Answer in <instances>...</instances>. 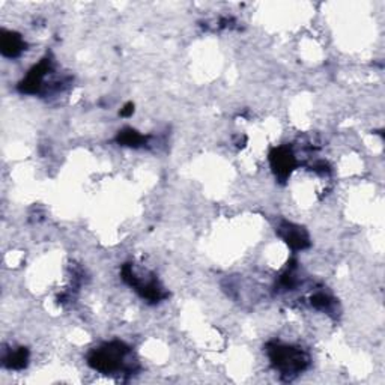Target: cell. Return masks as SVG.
Returning a JSON list of instances; mask_svg holds the SVG:
<instances>
[{"label":"cell","mask_w":385,"mask_h":385,"mask_svg":"<svg viewBox=\"0 0 385 385\" xmlns=\"http://www.w3.org/2000/svg\"><path fill=\"white\" fill-rule=\"evenodd\" d=\"M270 355L275 369H279L282 373H297L303 370L307 363V358L300 349L289 347H274Z\"/></svg>","instance_id":"cell-1"},{"label":"cell","mask_w":385,"mask_h":385,"mask_svg":"<svg viewBox=\"0 0 385 385\" xmlns=\"http://www.w3.org/2000/svg\"><path fill=\"white\" fill-rule=\"evenodd\" d=\"M0 45H2V53L8 57H15L22 53L24 43L23 39L13 32H2V39H0Z\"/></svg>","instance_id":"cell-2"}]
</instances>
